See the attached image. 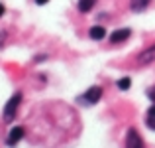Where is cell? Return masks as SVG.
Wrapping results in <instances>:
<instances>
[{
  "mask_svg": "<svg viewBox=\"0 0 155 148\" xmlns=\"http://www.w3.org/2000/svg\"><path fill=\"white\" fill-rule=\"evenodd\" d=\"M137 61H140L141 65H147V63H151V61H155V46L143 49V51L137 55Z\"/></svg>",
  "mask_w": 155,
  "mask_h": 148,
  "instance_id": "cell-4",
  "label": "cell"
},
{
  "mask_svg": "<svg viewBox=\"0 0 155 148\" xmlns=\"http://www.w3.org/2000/svg\"><path fill=\"white\" fill-rule=\"evenodd\" d=\"M35 2H38L39 6H43V4H47V2H49V0H35Z\"/></svg>",
  "mask_w": 155,
  "mask_h": 148,
  "instance_id": "cell-12",
  "label": "cell"
},
{
  "mask_svg": "<svg viewBox=\"0 0 155 148\" xmlns=\"http://www.w3.org/2000/svg\"><path fill=\"white\" fill-rule=\"evenodd\" d=\"M4 14V6H2V4H0V16H2Z\"/></svg>",
  "mask_w": 155,
  "mask_h": 148,
  "instance_id": "cell-13",
  "label": "cell"
},
{
  "mask_svg": "<svg viewBox=\"0 0 155 148\" xmlns=\"http://www.w3.org/2000/svg\"><path fill=\"white\" fill-rule=\"evenodd\" d=\"M149 2H151V0H132V2H130V6H132L134 12H141V10H145V8H147Z\"/></svg>",
  "mask_w": 155,
  "mask_h": 148,
  "instance_id": "cell-8",
  "label": "cell"
},
{
  "mask_svg": "<svg viewBox=\"0 0 155 148\" xmlns=\"http://www.w3.org/2000/svg\"><path fill=\"white\" fill-rule=\"evenodd\" d=\"M22 138H24V129L22 126H14L10 130V134H8V146H16Z\"/></svg>",
  "mask_w": 155,
  "mask_h": 148,
  "instance_id": "cell-3",
  "label": "cell"
},
{
  "mask_svg": "<svg viewBox=\"0 0 155 148\" xmlns=\"http://www.w3.org/2000/svg\"><path fill=\"white\" fill-rule=\"evenodd\" d=\"M147 126L155 130V105L149 107V111H147Z\"/></svg>",
  "mask_w": 155,
  "mask_h": 148,
  "instance_id": "cell-11",
  "label": "cell"
},
{
  "mask_svg": "<svg viewBox=\"0 0 155 148\" xmlns=\"http://www.w3.org/2000/svg\"><path fill=\"white\" fill-rule=\"evenodd\" d=\"M94 6V0H79V10L81 12H91Z\"/></svg>",
  "mask_w": 155,
  "mask_h": 148,
  "instance_id": "cell-9",
  "label": "cell"
},
{
  "mask_svg": "<svg viewBox=\"0 0 155 148\" xmlns=\"http://www.w3.org/2000/svg\"><path fill=\"white\" fill-rule=\"evenodd\" d=\"M88 34H91V38H92V40H102L104 36H106V30H104L102 26H92Z\"/></svg>",
  "mask_w": 155,
  "mask_h": 148,
  "instance_id": "cell-7",
  "label": "cell"
},
{
  "mask_svg": "<svg viewBox=\"0 0 155 148\" xmlns=\"http://www.w3.org/2000/svg\"><path fill=\"white\" fill-rule=\"evenodd\" d=\"M126 148H145L141 136L137 134L136 129H130L128 130V138H126Z\"/></svg>",
  "mask_w": 155,
  "mask_h": 148,
  "instance_id": "cell-2",
  "label": "cell"
},
{
  "mask_svg": "<svg viewBox=\"0 0 155 148\" xmlns=\"http://www.w3.org/2000/svg\"><path fill=\"white\" fill-rule=\"evenodd\" d=\"M128 38H130L128 28H122V30H116V32L110 34V42L112 44H120V42H124V40H128Z\"/></svg>",
  "mask_w": 155,
  "mask_h": 148,
  "instance_id": "cell-6",
  "label": "cell"
},
{
  "mask_svg": "<svg viewBox=\"0 0 155 148\" xmlns=\"http://www.w3.org/2000/svg\"><path fill=\"white\" fill-rule=\"evenodd\" d=\"M20 101H22V93H16V95L10 97V101L6 103V107H4V121L10 122L12 118L16 117V111H18V105Z\"/></svg>",
  "mask_w": 155,
  "mask_h": 148,
  "instance_id": "cell-1",
  "label": "cell"
},
{
  "mask_svg": "<svg viewBox=\"0 0 155 148\" xmlns=\"http://www.w3.org/2000/svg\"><path fill=\"white\" fill-rule=\"evenodd\" d=\"M100 97H102V89H100V87H91L87 93H84L83 101H87V103H96V101H100Z\"/></svg>",
  "mask_w": 155,
  "mask_h": 148,
  "instance_id": "cell-5",
  "label": "cell"
},
{
  "mask_svg": "<svg viewBox=\"0 0 155 148\" xmlns=\"http://www.w3.org/2000/svg\"><path fill=\"white\" fill-rule=\"evenodd\" d=\"M130 87H132V79H130V77H122V79H118V89L128 91Z\"/></svg>",
  "mask_w": 155,
  "mask_h": 148,
  "instance_id": "cell-10",
  "label": "cell"
}]
</instances>
